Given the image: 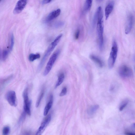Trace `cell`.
Wrapping results in <instances>:
<instances>
[{
  "label": "cell",
  "instance_id": "cell-1",
  "mask_svg": "<svg viewBox=\"0 0 135 135\" xmlns=\"http://www.w3.org/2000/svg\"><path fill=\"white\" fill-rule=\"evenodd\" d=\"M104 26L103 20V12L101 14L97 23V32L98 37L99 48L102 50L104 46L103 33Z\"/></svg>",
  "mask_w": 135,
  "mask_h": 135
},
{
  "label": "cell",
  "instance_id": "cell-2",
  "mask_svg": "<svg viewBox=\"0 0 135 135\" xmlns=\"http://www.w3.org/2000/svg\"><path fill=\"white\" fill-rule=\"evenodd\" d=\"M118 52V48L117 43L115 40L112 42L110 56L108 60V66L110 69H112L114 65L117 60Z\"/></svg>",
  "mask_w": 135,
  "mask_h": 135
},
{
  "label": "cell",
  "instance_id": "cell-3",
  "mask_svg": "<svg viewBox=\"0 0 135 135\" xmlns=\"http://www.w3.org/2000/svg\"><path fill=\"white\" fill-rule=\"evenodd\" d=\"M62 36V34H61L58 36L54 41L50 45L48 48L46 52L44 54L43 59L41 61L40 65L41 66H43L46 61L47 57H48L51 52L53 50L55 47L58 44L61 39Z\"/></svg>",
  "mask_w": 135,
  "mask_h": 135
},
{
  "label": "cell",
  "instance_id": "cell-4",
  "mask_svg": "<svg viewBox=\"0 0 135 135\" xmlns=\"http://www.w3.org/2000/svg\"><path fill=\"white\" fill-rule=\"evenodd\" d=\"M60 52V50H57L51 56L44 70L43 73L44 76H46L49 73L58 56Z\"/></svg>",
  "mask_w": 135,
  "mask_h": 135
},
{
  "label": "cell",
  "instance_id": "cell-5",
  "mask_svg": "<svg viewBox=\"0 0 135 135\" xmlns=\"http://www.w3.org/2000/svg\"><path fill=\"white\" fill-rule=\"evenodd\" d=\"M23 97L24 102V112L30 116L31 114L30 107L31 102L29 99L28 88L25 89L24 90L23 93Z\"/></svg>",
  "mask_w": 135,
  "mask_h": 135
},
{
  "label": "cell",
  "instance_id": "cell-6",
  "mask_svg": "<svg viewBox=\"0 0 135 135\" xmlns=\"http://www.w3.org/2000/svg\"><path fill=\"white\" fill-rule=\"evenodd\" d=\"M118 72L119 75L122 78H128L133 75L132 69L125 65L121 66L119 68Z\"/></svg>",
  "mask_w": 135,
  "mask_h": 135
},
{
  "label": "cell",
  "instance_id": "cell-7",
  "mask_svg": "<svg viewBox=\"0 0 135 135\" xmlns=\"http://www.w3.org/2000/svg\"><path fill=\"white\" fill-rule=\"evenodd\" d=\"M6 98L9 104L11 106H16L17 105L16 96L15 92L10 91L6 93Z\"/></svg>",
  "mask_w": 135,
  "mask_h": 135
},
{
  "label": "cell",
  "instance_id": "cell-8",
  "mask_svg": "<svg viewBox=\"0 0 135 135\" xmlns=\"http://www.w3.org/2000/svg\"><path fill=\"white\" fill-rule=\"evenodd\" d=\"M51 119V115H48L42 122L35 135H42L50 123Z\"/></svg>",
  "mask_w": 135,
  "mask_h": 135
},
{
  "label": "cell",
  "instance_id": "cell-9",
  "mask_svg": "<svg viewBox=\"0 0 135 135\" xmlns=\"http://www.w3.org/2000/svg\"><path fill=\"white\" fill-rule=\"evenodd\" d=\"M26 0H20L17 3L13 11L14 13L17 14L20 13L25 8L27 4Z\"/></svg>",
  "mask_w": 135,
  "mask_h": 135
},
{
  "label": "cell",
  "instance_id": "cell-10",
  "mask_svg": "<svg viewBox=\"0 0 135 135\" xmlns=\"http://www.w3.org/2000/svg\"><path fill=\"white\" fill-rule=\"evenodd\" d=\"M133 19V16L132 14H130L128 15L125 30V33L126 34H129L132 29Z\"/></svg>",
  "mask_w": 135,
  "mask_h": 135
},
{
  "label": "cell",
  "instance_id": "cell-11",
  "mask_svg": "<svg viewBox=\"0 0 135 135\" xmlns=\"http://www.w3.org/2000/svg\"><path fill=\"white\" fill-rule=\"evenodd\" d=\"M61 12V10L60 9L51 12L47 17L46 20V22H49L54 20L60 15Z\"/></svg>",
  "mask_w": 135,
  "mask_h": 135
},
{
  "label": "cell",
  "instance_id": "cell-12",
  "mask_svg": "<svg viewBox=\"0 0 135 135\" xmlns=\"http://www.w3.org/2000/svg\"><path fill=\"white\" fill-rule=\"evenodd\" d=\"M114 5V2L111 1L109 2L106 6L105 10V16L106 20H107L111 13L113 9Z\"/></svg>",
  "mask_w": 135,
  "mask_h": 135
},
{
  "label": "cell",
  "instance_id": "cell-13",
  "mask_svg": "<svg viewBox=\"0 0 135 135\" xmlns=\"http://www.w3.org/2000/svg\"><path fill=\"white\" fill-rule=\"evenodd\" d=\"M90 59L95 63L96 65L101 68L104 66L103 62L98 56L94 55L91 54L89 56Z\"/></svg>",
  "mask_w": 135,
  "mask_h": 135
},
{
  "label": "cell",
  "instance_id": "cell-14",
  "mask_svg": "<svg viewBox=\"0 0 135 135\" xmlns=\"http://www.w3.org/2000/svg\"><path fill=\"white\" fill-rule=\"evenodd\" d=\"M102 12V8L100 6L97 9L95 13L92 22V26L94 27L96 23H97L98 18L101 14Z\"/></svg>",
  "mask_w": 135,
  "mask_h": 135
},
{
  "label": "cell",
  "instance_id": "cell-15",
  "mask_svg": "<svg viewBox=\"0 0 135 135\" xmlns=\"http://www.w3.org/2000/svg\"><path fill=\"white\" fill-rule=\"evenodd\" d=\"M53 102V95L52 94L50 95V99L48 103L44 108V114L46 116L47 115L50 109L52 107Z\"/></svg>",
  "mask_w": 135,
  "mask_h": 135
},
{
  "label": "cell",
  "instance_id": "cell-16",
  "mask_svg": "<svg viewBox=\"0 0 135 135\" xmlns=\"http://www.w3.org/2000/svg\"><path fill=\"white\" fill-rule=\"evenodd\" d=\"M99 106L98 105H93L90 107L88 109V114L90 115L94 114L99 108Z\"/></svg>",
  "mask_w": 135,
  "mask_h": 135
},
{
  "label": "cell",
  "instance_id": "cell-17",
  "mask_svg": "<svg viewBox=\"0 0 135 135\" xmlns=\"http://www.w3.org/2000/svg\"><path fill=\"white\" fill-rule=\"evenodd\" d=\"M92 4V1L87 0L85 3L83 11L85 12H87L91 9Z\"/></svg>",
  "mask_w": 135,
  "mask_h": 135
},
{
  "label": "cell",
  "instance_id": "cell-18",
  "mask_svg": "<svg viewBox=\"0 0 135 135\" xmlns=\"http://www.w3.org/2000/svg\"><path fill=\"white\" fill-rule=\"evenodd\" d=\"M65 78V74L63 73H61L59 76L58 79L55 86V88L60 86L63 82Z\"/></svg>",
  "mask_w": 135,
  "mask_h": 135
},
{
  "label": "cell",
  "instance_id": "cell-19",
  "mask_svg": "<svg viewBox=\"0 0 135 135\" xmlns=\"http://www.w3.org/2000/svg\"><path fill=\"white\" fill-rule=\"evenodd\" d=\"M40 55L39 54H31L29 55V59L30 61L33 62L36 59H40Z\"/></svg>",
  "mask_w": 135,
  "mask_h": 135
},
{
  "label": "cell",
  "instance_id": "cell-20",
  "mask_svg": "<svg viewBox=\"0 0 135 135\" xmlns=\"http://www.w3.org/2000/svg\"><path fill=\"white\" fill-rule=\"evenodd\" d=\"M128 102L129 101L128 100H126L121 103L119 107V110L120 111H122L124 110L128 105Z\"/></svg>",
  "mask_w": 135,
  "mask_h": 135
},
{
  "label": "cell",
  "instance_id": "cell-21",
  "mask_svg": "<svg viewBox=\"0 0 135 135\" xmlns=\"http://www.w3.org/2000/svg\"><path fill=\"white\" fill-rule=\"evenodd\" d=\"M14 43V36L13 34H11L10 37V51H11L13 48Z\"/></svg>",
  "mask_w": 135,
  "mask_h": 135
},
{
  "label": "cell",
  "instance_id": "cell-22",
  "mask_svg": "<svg viewBox=\"0 0 135 135\" xmlns=\"http://www.w3.org/2000/svg\"><path fill=\"white\" fill-rule=\"evenodd\" d=\"M44 94V91L43 90L41 92L39 97H38L37 101L36 102V107H38L39 106L41 101L43 97Z\"/></svg>",
  "mask_w": 135,
  "mask_h": 135
},
{
  "label": "cell",
  "instance_id": "cell-23",
  "mask_svg": "<svg viewBox=\"0 0 135 135\" xmlns=\"http://www.w3.org/2000/svg\"><path fill=\"white\" fill-rule=\"evenodd\" d=\"M10 132V128L8 126L4 127L3 130V135H8Z\"/></svg>",
  "mask_w": 135,
  "mask_h": 135
},
{
  "label": "cell",
  "instance_id": "cell-24",
  "mask_svg": "<svg viewBox=\"0 0 135 135\" xmlns=\"http://www.w3.org/2000/svg\"><path fill=\"white\" fill-rule=\"evenodd\" d=\"M9 51L7 50H4L2 53V58L4 61L6 60L8 56Z\"/></svg>",
  "mask_w": 135,
  "mask_h": 135
},
{
  "label": "cell",
  "instance_id": "cell-25",
  "mask_svg": "<svg viewBox=\"0 0 135 135\" xmlns=\"http://www.w3.org/2000/svg\"><path fill=\"white\" fill-rule=\"evenodd\" d=\"M26 113L24 112L22 114L19 120V124H21L24 120L26 116Z\"/></svg>",
  "mask_w": 135,
  "mask_h": 135
},
{
  "label": "cell",
  "instance_id": "cell-26",
  "mask_svg": "<svg viewBox=\"0 0 135 135\" xmlns=\"http://www.w3.org/2000/svg\"><path fill=\"white\" fill-rule=\"evenodd\" d=\"M64 24V23L63 22H59L55 23L54 27L56 28H60L63 26Z\"/></svg>",
  "mask_w": 135,
  "mask_h": 135
},
{
  "label": "cell",
  "instance_id": "cell-27",
  "mask_svg": "<svg viewBox=\"0 0 135 135\" xmlns=\"http://www.w3.org/2000/svg\"><path fill=\"white\" fill-rule=\"evenodd\" d=\"M67 92V89L66 87H64L62 91L60 94V96H63L66 95Z\"/></svg>",
  "mask_w": 135,
  "mask_h": 135
},
{
  "label": "cell",
  "instance_id": "cell-28",
  "mask_svg": "<svg viewBox=\"0 0 135 135\" xmlns=\"http://www.w3.org/2000/svg\"><path fill=\"white\" fill-rule=\"evenodd\" d=\"M80 32V30L79 29H78L76 31L75 35V38L76 40H78L79 38Z\"/></svg>",
  "mask_w": 135,
  "mask_h": 135
},
{
  "label": "cell",
  "instance_id": "cell-29",
  "mask_svg": "<svg viewBox=\"0 0 135 135\" xmlns=\"http://www.w3.org/2000/svg\"><path fill=\"white\" fill-rule=\"evenodd\" d=\"M51 1H49V0H44V1H43L42 3V4H47L50 3Z\"/></svg>",
  "mask_w": 135,
  "mask_h": 135
},
{
  "label": "cell",
  "instance_id": "cell-30",
  "mask_svg": "<svg viewBox=\"0 0 135 135\" xmlns=\"http://www.w3.org/2000/svg\"><path fill=\"white\" fill-rule=\"evenodd\" d=\"M29 131H25L23 133L22 135H31Z\"/></svg>",
  "mask_w": 135,
  "mask_h": 135
},
{
  "label": "cell",
  "instance_id": "cell-31",
  "mask_svg": "<svg viewBox=\"0 0 135 135\" xmlns=\"http://www.w3.org/2000/svg\"><path fill=\"white\" fill-rule=\"evenodd\" d=\"M125 133L126 135H135L134 133L129 132H126Z\"/></svg>",
  "mask_w": 135,
  "mask_h": 135
},
{
  "label": "cell",
  "instance_id": "cell-32",
  "mask_svg": "<svg viewBox=\"0 0 135 135\" xmlns=\"http://www.w3.org/2000/svg\"><path fill=\"white\" fill-rule=\"evenodd\" d=\"M1 1H0V2H1Z\"/></svg>",
  "mask_w": 135,
  "mask_h": 135
}]
</instances>
